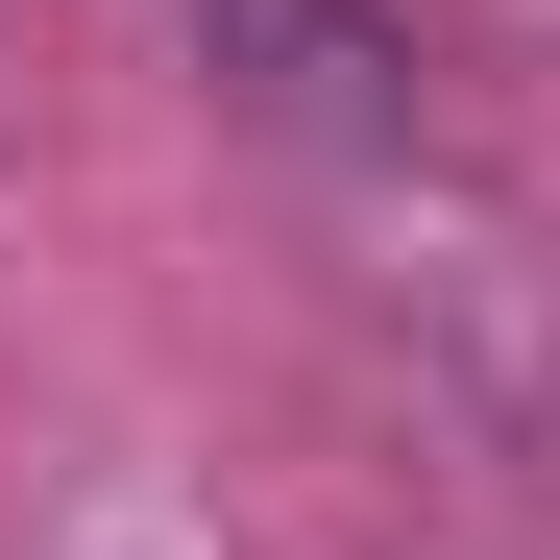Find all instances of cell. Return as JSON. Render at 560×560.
<instances>
[{
  "mask_svg": "<svg viewBox=\"0 0 560 560\" xmlns=\"http://www.w3.org/2000/svg\"><path fill=\"white\" fill-rule=\"evenodd\" d=\"M196 49L244 73L268 122H341V147L415 122V25H365V0H196Z\"/></svg>",
  "mask_w": 560,
  "mask_h": 560,
  "instance_id": "1",
  "label": "cell"
}]
</instances>
